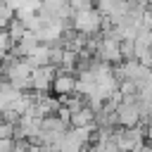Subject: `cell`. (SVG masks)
<instances>
[{
  "label": "cell",
  "mask_w": 152,
  "mask_h": 152,
  "mask_svg": "<svg viewBox=\"0 0 152 152\" xmlns=\"http://www.w3.org/2000/svg\"><path fill=\"white\" fill-rule=\"evenodd\" d=\"M102 26H104V17L97 12V7L76 12L71 17V28L76 33H81V36H100Z\"/></svg>",
  "instance_id": "1"
},
{
  "label": "cell",
  "mask_w": 152,
  "mask_h": 152,
  "mask_svg": "<svg viewBox=\"0 0 152 152\" xmlns=\"http://www.w3.org/2000/svg\"><path fill=\"white\" fill-rule=\"evenodd\" d=\"M116 124L121 128H138L142 124V112L138 102H124L116 109Z\"/></svg>",
  "instance_id": "2"
},
{
  "label": "cell",
  "mask_w": 152,
  "mask_h": 152,
  "mask_svg": "<svg viewBox=\"0 0 152 152\" xmlns=\"http://www.w3.org/2000/svg\"><path fill=\"white\" fill-rule=\"evenodd\" d=\"M57 74H59L57 66H43V69H36V71H33V93L45 95L48 90H52V83H55Z\"/></svg>",
  "instance_id": "3"
},
{
  "label": "cell",
  "mask_w": 152,
  "mask_h": 152,
  "mask_svg": "<svg viewBox=\"0 0 152 152\" xmlns=\"http://www.w3.org/2000/svg\"><path fill=\"white\" fill-rule=\"evenodd\" d=\"M76 88H78V76L64 74V71H59L57 78H55V83H52V93H55V97H59V100L71 97V95L76 93Z\"/></svg>",
  "instance_id": "4"
},
{
  "label": "cell",
  "mask_w": 152,
  "mask_h": 152,
  "mask_svg": "<svg viewBox=\"0 0 152 152\" xmlns=\"http://www.w3.org/2000/svg\"><path fill=\"white\" fill-rule=\"evenodd\" d=\"M19 97H21V90H17L10 81H2V86H0V107H2V112H7Z\"/></svg>",
  "instance_id": "5"
},
{
  "label": "cell",
  "mask_w": 152,
  "mask_h": 152,
  "mask_svg": "<svg viewBox=\"0 0 152 152\" xmlns=\"http://www.w3.org/2000/svg\"><path fill=\"white\" fill-rule=\"evenodd\" d=\"M2 31H7V33L12 36V40H14V43H19V40L28 33V28H26V24H24L21 19H14V21L10 24V28H2Z\"/></svg>",
  "instance_id": "6"
},
{
  "label": "cell",
  "mask_w": 152,
  "mask_h": 152,
  "mask_svg": "<svg viewBox=\"0 0 152 152\" xmlns=\"http://www.w3.org/2000/svg\"><path fill=\"white\" fill-rule=\"evenodd\" d=\"M17 150V140H0V152H14Z\"/></svg>",
  "instance_id": "7"
}]
</instances>
